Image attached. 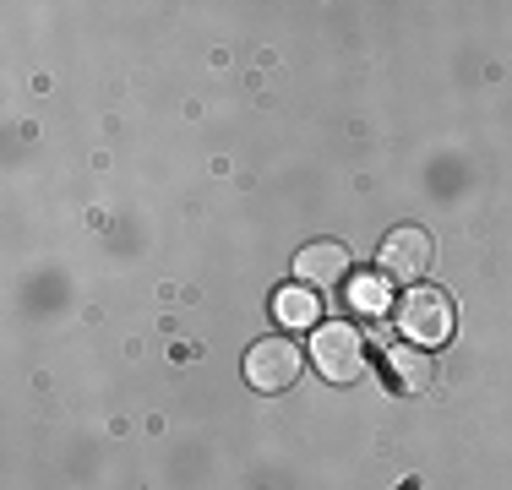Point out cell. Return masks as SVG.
I'll list each match as a JSON object with an SVG mask.
<instances>
[{
  "mask_svg": "<svg viewBox=\"0 0 512 490\" xmlns=\"http://www.w3.org/2000/svg\"><path fill=\"white\" fill-rule=\"evenodd\" d=\"M393 322L404 343H420V349H442L453 338V300H447L436 284H414L404 289V300L393 305Z\"/></svg>",
  "mask_w": 512,
  "mask_h": 490,
  "instance_id": "obj_2",
  "label": "cell"
},
{
  "mask_svg": "<svg viewBox=\"0 0 512 490\" xmlns=\"http://www.w3.org/2000/svg\"><path fill=\"white\" fill-rule=\"evenodd\" d=\"M349 251L338 240H311V245H300L295 251V284H311L316 294L322 289H338V284H349Z\"/></svg>",
  "mask_w": 512,
  "mask_h": 490,
  "instance_id": "obj_5",
  "label": "cell"
},
{
  "mask_svg": "<svg viewBox=\"0 0 512 490\" xmlns=\"http://www.w3.org/2000/svg\"><path fill=\"white\" fill-rule=\"evenodd\" d=\"M306 360L322 371V382L333 387H355L371 371V354H365V333L355 322H322L311 333V354Z\"/></svg>",
  "mask_w": 512,
  "mask_h": 490,
  "instance_id": "obj_1",
  "label": "cell"
},
{
  "mask_svg": "<svg viewBox=\"0 0 512 490\" xmlns=\"http://www.w3.org/2000/svg\"><path fill=\"white\" fill-rule=\"evenodd\" d=\"M431 256H436V245L425 229H414V224H398V229H387L382 245H376V273H382V284H420L425 273H431Z\"/></svg>",
  "mask_w": 512,
  "mask_h": 490,
  "instance_id": "obj_3",
  "label": "cell"
},
{
  "mask_svg": "<svg viewBox=\"0 0 512 490\" xmlns=\"http://www.w3.org/2000/svg\"><path fill=\"white\" fill-rule=\"evenodd\" d=\"M246 382L251 392H289L300 382V371H306V354H300V343L295 338H256L251 349H246Z\"/></svg>",
  "mask_w": 512,
  "mask_h": 490,
  "instance_id": "obj_4",
  "label": "cell"
},
{
  "mask_svg": "<svg viewBox=\"0 0 512 490\" xmlns=\"http://www.w3.org/2000/svg\"><path fill=\"white\" fill-rule=\"evenodd\" d=\"M273 322L289 333H316L322 327V294L311 284H284L273 294Z\"/></svg>",
  "mask_w": 512,
  "mask_h": 490,
  "instance_id": "obj_7",
  "label": "cell"
},
{
  "mask_svg": "<svg viewBox=\"0 0 512 490\" xmlns=\"http://www.w3.org/2000/svg\"><path fill=\"white\" fill-rule=\"evenodd\" d=\"M382 371H387V387H393L398 398H420V392H431V382H436V360H431V349H420V343L387 349Z\"/></svg>",
  "mask_w": 512,
  "mask_h": 490,
  "instance_id": "obj_6",
  "label": "cell"
}]
</instances>
